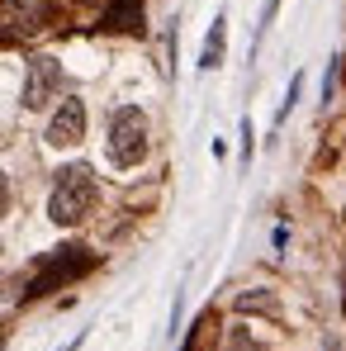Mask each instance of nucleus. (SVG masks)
<instances>
[{
  "label": "nucleus",
  "mask_w": 346,
  "mask_h": 351,
  "mask_svg": "<svg viewBox=\"0 0 346 351\" xmlns=\"http://www.w3.org/2000/svg\"><path fill=\"white\" fill-rule=\"evenodd\" d=\"M95 199H100V185H95V171L90 167H81V162L76 167H62L58 185L48 195V219L58 228H71V223H81L95 209Z\"/></svg>",
  "instance_id": "1"
},
{
  "label": "nucleus",
  "mask_w": 346,
  "mask_h": 351,
  "mask_svg": "<svg viewBox=\"0 0 346 351\" xmlns=\"http://www.w3.org/2000/svg\"><path fill=\"white\" fill-rule=\"evenodd\" d=\"M110 162H114L119 171H128V167H138L143 157H147V114L138 110V105H119L114 114H110Z\"/></svg>",
  "instance_id": "2"
},
{
  "label": "nucleus",
  "mask_w": 346,
  "mask_h": 351,
  "mask_svg": "<svg viewBox=\"0 0 346 351\" xmlns=\"http://www.w3.org/2000/svg\"><path fill=\"white\" fill-rule=\"evenodd\" d=\"M53 14V0H0V29L10 38H24V34H38Z\"/></svg>",
  "instance_id": "3"
},
{
  "label": "nucleus",
  "mask_w": 346,
  "mask_h": 351,
  "mask_svg": "<svg viewBox=\"0 0 346 351\" xmlns=\"http://www.w3.org/2000/svg\"><path fill=\"white\" fill-rule=\"evenodd\" d=\"M62 90V66L58 58H34L24 76V110H48V100Z\"/></svg>",
  "instance_id": "4"
},
{
  "label": "nucleus",
  "mask_w": 346,
  "mask_h": 351,
  "mask_svg": "<svg viewBox=\"0 0 346 351\" xmlns=\"http://www.w3.org/2000/svg\"><path fill=\"white\" fill-rule=\"evenodd\" d=\"M86 138V100L81 95H66L58 105V114L48 119V143L53 147H76Z\"/></svg>",
  "instance_id": "5"
},
{
  "label": "nucleus",
  "mask_w": 346,
  "mask_h": 351,
  "mask_svg": "<svg viewBox=\"0 0 346 351\" xmlns=\"http://www.w3.org/2000/svg\"><path fill=\"white\" fill-rule=\"evenodd\" d=\"M223 48H228V14L214 19V29H209V38H204V53H199V71H214V66L223 62Z\"/></svg>",
  "instance_id": "6"
},
{
  "label": "nucleus",
  "mask_w": 346,
  "mask_h": 351,
  "mask_svg": "<svg viewBox=\"0 0 346 351\" xmlns=\"http://www.w3.org/2000/svg\"><path fill=\"white\" fill-rule=\"evenodd\" d=\"M299 90H304V71H294V76H289L285 105H280V114H275V123H285V114H289V110H294V100H299Z\"/></svg>",
  "instance_id": "7"
},
{
  "label": "nucleus",
  "mask_w": 346,
  "mask_h": 351,
  "mask_svg": "<svg viewBox=\"0 0 346 351\" xmlns=\"http://www.w3.org/2000/svg\"><path fill=\"white\" fill-rule=\"evenodd\" d=\"M228 351H266V347H256V342H251V332H242V328H237V332H232V342H228Z\"/></svg>",
  "instance_id": "8"
},
{
  "label": "nucleus",
  "mask_w": 346,
  "mask_h": 351,
  "mask_svg": "<svg viewBox=\"0 0 346 351\" xmlns=\"http://www.w3.org/2000/svg\"><path fill=\"white\" fill-rule=\"evenodd\" d=\"M5 214H10V176L0 171V219H5Z\"/></svg>",
  "instance_id": "9"
},
{
  "label": "nucleus",
  "mask_w": 346,
  "mask_h": 351,
  "mask_svg": "<svg viewBox=\"0 0 346 351\" xmlns=\"http://www.w3.org/2000/svg\"><path fill=\"white\" fill-rule=\"evenodd\" d=\"M323 351H342V342H337V337H328V347H323Z\"/></svg>",
  "instance_id": "10"
},
{
  "label": "nucleus",
  "mask_w": 346,
  "mask_h": 351,
  "mask_svg": "<svg viewBox=\"0 0 346 351\" xmlns=\"http://www.w3.org/2000/svg\"><path fill=\"white\" fill-rule=\"evenodd\" d=\"M76 347H81V337H76V342H71V347H62V351H76Z\"/></svg>",
  "instance_id": "11"
}]
</instances>
